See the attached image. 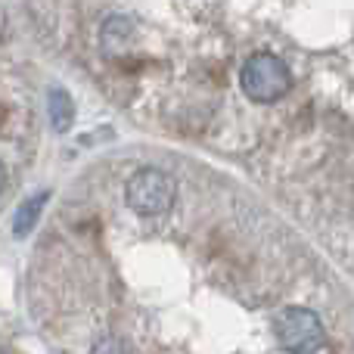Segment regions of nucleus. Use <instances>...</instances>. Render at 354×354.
<instances>
[{"instance_id": "1", "label": "nucleus", "mask_w": 354, "mask_h": 354, "mask_svg": "<svg viewBox=\"0 0 354 354\" xmlns=\"http://www.w3.org/2000/svg\"><path fill=\"white\" fill-rule=\"evenodd\" d=\"M239 84L243 93L255 103H277L280 97H286L292 87V75H289L286 62L277 59L270 53H255L239 72Z\"/></svg>"}, {"instance_id": "2", "label": "nucleus", "mask_w": 354, "mask_h": 354, "mask_svg": "<svg viewBox=\"0 0 354 354\" xmlns=\"http://www.w3.org/2000/svg\"><path fill=\"white\" fill-rule=\"evenodd\" d=\"M124 199H128L131 212L143 214V218L165 214L174 205V180L159 168H140L128 180Z\"/></svg>"}, {"instance_id": "3", "label": "nucleus", "mask_w": 354, "mask_h": 354, "mask_svg": "<svg viewBox=\"0 0 354 354\" xmlns=\"http://www.w3.org/2000/svg\"><path fill=\"white\" fill-rule=\"evenodd\" d=\"M277 339L289 354H317L326 342V330L320 317L308 308H286L274 324Z\"/></svg>"}, {"instance_id": "4", "label": "nucleus", "mask_w": 354, "mask_h": 354, "mask_svg": "<svg viewBox=\"0 0 354 354\" xmlns=\"http://www.w3.org/2000/svg\"><path fill=\"white\" fill-rule=\"evenodd\" d=\"M134 37V22H131L128 16H109L103 22V28H100V44H103V53L106 56H115L122 53V47Z\"/></svg>"}, {"instance_id": "5", "label": "nucleus", "mask_w": 354, "mask_h": 354, "mask_svg": "<svg viewBox=\"0 0 354 354\" xmlns=\"http://www.w3.org/2000/svg\"><path fill=\"white\" fill-rule=\"evenodd\" d=\"M47 109H50V124H53V131L56 134H66L75 122L72 97H68L66 91H59V87H53V91L47 93Z\"/></svg>"}, {"instance_id": "6", "label": "nucleus", "mask_w": 354, "mask_h": 354, "mask_svg": "<svg viewBox=\"0 0 354 354\" xmlns=\"http://www.w3.org/2000/svg\"><path fill=\"white\" fill-rule=\"evenodd\" d=\"M44 205H47V193H37V196H28V199L16 208V218H12V233H16L19 239L28 236V233L35 230V224L41 221Z\"/></svg>"}, {"instance_id": "7", "label": "nucleus", "mask_w": 354, "mask_h": 354, "mask_svg": "<svg viewBox=\"0 0 354 354\" xmlns=\"http://www.w3.org/2000/svg\"><path fill=\"white\" fill-rule=\"evenodd\" d=\"M93 354H124V345L115 342V339H103V342H97Z\"/></svg>"}, {"instance_id": "8", "label": "nucleus", "mask_w": 354, "mask_h": 354, "mask_svg": "<svg viewBox=\"0 0 354 354\" xmlns=\"http://www.w3.org/2000/svg\"><path fill=\"white\" fill-rule=\"evenodd\" d=\"M3 187H6V171H3V165H0V193H3Z\"/></svg>"}, {"instance_id": "9", "label": "nucleus", "mask_w": 354, "mask_h": 354, "mask_svg": "<svg viewBox=\"0 0 354 354\" xmlns=\"http://www.w3.org/2000/svg\"><path fill=\"white\" fill-rule=\"evenodd\" d=\"M0 354H3V351H0Z\"/></svg>"}]
</instances>
